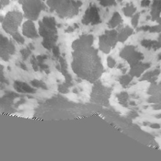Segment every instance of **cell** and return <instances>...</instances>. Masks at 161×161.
Instances as JSON below:
<instances>
[{"label": "cell", "instance_id": "cell-1", "mask_svg": "<svg viewBox=\"0 0 161 161\" xmlns=\"http://www.w3.org/2000/svg\"><path fill=\"white\" fill-rule=\"evenodd\" d=\"M11 18H7L6 21H4V28L6 30V31L10 34H12L14 35V34L16 32L17 30V28L18 26V25L20 23V19L19 18L18 16V17H10Z\"/></svg>", "mask_w": 161, "mask_h": 161}, {"label": "cell", "instance_id": "cell-2", "mask_svg": "<svg viewBox=\"0 0 161 161\" xmlns=\"http://www.w3.org/2000/svg\"><path fill=\"white\" fill-rule=\"evenodd\" d=\"M23 34L25 36L34 38L37 37V32L35 31L34 24L31 22H26L23 26Z\"/></svg>", "mask_w": 161, "mask_h": 161}, {"label": "cell", "instance_id": "cell-3", "mask_svg": "<svg viewBox=\"0 0 161 161\" xmlns=\"http://www.w3.org/2000/svg\"><path fill=\"white\" fill-rule=\"evenodd\" d=\"M2 72H3V69H2V67L0 66V79H2V76H3V74H2Z\"/></svg>", "mask_w": 161, "mask_h": 161}]
</instances>
